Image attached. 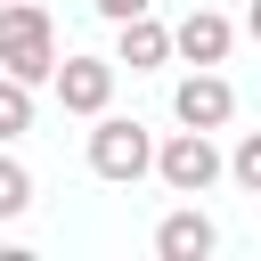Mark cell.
Instances as JSON below:
<instances>
[{
  "label": "cell",
  "mask_w": 261,
  "mask_h": 261,
  "mask_svg": "<svg viewBox=\"0 0 261 261\" xmlns=\"http://www.w3.org/2000/svg\"><path fill=\"white\" fill-rule=\"evenodd\" d=\"M0 73H16L33 90L57 73V16L41 0H0Z\"/></svg>",
  "instance_id": "6da1fadb"
},
{
  "label": "cell",
  "mask_w": 261,
  "mask_h": 261,
  "mask_svg": "<svg viewBox=\"0 0 261 261\" xmlns=\"http://www.w3.org/2000/svg\"><path fill=\"white\" fill-rule=\"evenodd\" d=\"M90 171L114 179V188L147 179V171H155V139H147V122H139V114H98V130H90Z\"/></svg>",
  "instance_id": "7a4b0ae2"
},
{
  "label": "cell",
  "mask_w": 261,
  "mask_h": 261,
  "mask_svg": "<svg viewBox=\"0 0 261 261\" xmlns=\"http://www.w3.org/2000/svg\"><path fill=\"white\" fill-rule=\"evenodd\" d=\"M220 171H228V155L212 147V130H188V122H179V130L155 147V179H163L171 196H204Z\"/></svg>",
  "instance_id": "3957f363"
},
{
  "label": "cell",
  "mask_w": 261,
  "mask_h": 261,
  "mask_svg": "<svg viewBox=\"0 0 261 261\" xmlns=\"http://www.w3.org/2000/svg\"><path fill=\"white\" fill-rule=\"evenodd\" d=\"M114 73H122L114 57H65L49 82H57V106H65V114H90V122H98V114L114 106Z\"/></svg>",
  "instance_id": "277c9868"
},
{
  "label": "cell",
  "mask_w": 261,
  "mask_h": 261,
  "mask_svg": "<svg viewBox=\"0 0 261 261\" xmlns=\"http://www.w3.org/2000/svg\"><path fill=\"white\" fill-rule=\"evenodd\" d=\"M171 114H179L188 130H220V122L237 114V90H228V73H220V65H196V73L171 90Z\"/></svg>",
  "instance_id": "5b68a950"
},
{
  "label": "cell",
  "mask_w": 261,
  "mask_h": 261,
  "mask_svg": "<svg viewBox=\"0 0 261 261\" xmlns=\"http://www.w3.org/2000/svg\"><path fill=\"white\" fill-rule=\"evenodd\" d=\"M228 49H237V24L220 8H188L171 24V57H188V65H228Z\"/></svg>",
  "instance_id": "8992f818"
},
{
  "label": "cell",
  "mask_w": 261,
  "mask_h": 261,
  "mask_svg": "<svg viewBox=\"0 0 261 261\" xmlns=\"http://www.w3.org/2000/svg\"><path fill=\"white\" fill-rule=\"evenodd\" d=\"M114 65H130V73L171 65V24H155V8H147V16H122V24H114Z\"/></svg>",
  "instance_id": "52a82bcc"
},
{
  "label": "cell",
  "mask_w": 261,
  "mask_h": 261,
  "mask_svg": "<svg viewBox=\"0 0 261 261\" xmlns=\"http://www.w3.org/2000/svg\"><path fill=\"white\" fill-rule=\"evenodd\" d=\"M212 245H220V228H212L196 204H179V212H163V220H155V253H163V261H204Z\"/></svg>",
  "instance_id": "ba28073f"
},
{
  "label": "cell",
  "mask_w": 261,
  "mask_h": 261,
  "mask_svg": "<svg viewBox=\"0 0 261 261\" xmlns=\"http://www.w3.org/2000/svg\"><path fill=\"white\" fill-rule=\"evenodd\" d=\"M24 130H33V82L0 73V147H8V139H24Z\"/></svg>",
  "instance_id": "9c48e42d"
},
{
  "label": "cell",
  "mask_w": 261,
  "mask_h": 261,
  "mask_svg": "<svg viewBox=\"0 0 261 261\" xmlns=\"http://www.w3.org/2000/svg\"><path fill=\"white\" fill-rule=\"evenodd\" d=\"M33 212V171L16 155H0V220H24Z\"/></svg>",
  "instance_id": "30bf717a"
},
{
  "label": "cell",
  "mask_w": 261,
  "mask_h": 261,
  "mask_svg": "<svg viewBox=\"0 0 261 261\" xmlns=\"http://www.w3.org/2000/svg\"><path fill=\"white\" fill-rule=\"evenodd\" d=\"M228 179H237L245 196H261V130H245V139L228 147Z\"/></svg>",
  "instance_id": "8fae6325"
},
{
  "label": "cell",
  "mask_w": 261,
  "mask_h": 261,
  "mask_svg": "<svg viewBox=\"0 0 261 261\" xmlns=\"http://www.w3.org/2000/svg\"><path fill=\"white\" fill-rule=\"evenodd\" d=\"M90 8H98V16H106V24H122V16H147V8H155V0H90Z\"/></svg>",
  "instance_id": "7c38bea8"
},
{
  "label": "cell",
  "mask_w": 261,
  "mask_h": 261,
  "mask_svg": "<svg viewBox=\"0 0 261 261\" xmlns=\"http://www.w3.org/2000/svg\"><path fill=\"white\" fill-rule=\"evenodd\" d=\"M245 33H253V41H261V0H253V8H245Z\"/></svg>",
  "instance_id": "4fadbf2b"
}]
</instances>
